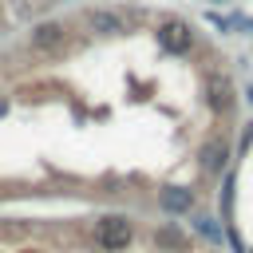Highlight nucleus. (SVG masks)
I'll list each match as a JSON object with an SVG mask.
<instances>
[{
  "label": "nucleus",
  "instance_id": "1",
  "mask_svg": "<svg viewBox=\"0 0 253 253\" xmlns=\"http://www.w3.org/2000/svg\"><path fill=\"white\" fill-rule=\"evenodd\" d=\"M95 237H99V245L103 249H111V253H119V249H126L130 245V237H134V229H130V221L126 217H103L99 225H95Z\"/></svg>",
  "mask_w": 253,
  "mask_h": 253
},
{
  "label": "nucleus",
  "instance_id": "2",
  "mask_svg": "<svg viewBox=\"0 0 253 253\" xmlns=\"http://www.w3.org/2000/svg\"><path fill=\"white\" fill-rule=\"evenodd\" d=\"M190 28L182 24V20H166L162 28H158V43L166 47V51H174V55H182V51H190Z\"/></svg>",
  "mask_w": 253,
  "mask_h": 253
},
{
  "label": "nucleus",
  "instance_id": "3",
  "mask_svg": "<svg viewBox=\"0 0 253 253\" xmlns=\"http://www.w3.org/2000/svg\"><path fill=\"white\" fill-rule=\"evenodd\" d=\"M158 206H162L166 213H186V210L194 206V194H190L186 186H166V190H158Z\"/></svg>",
  "mask_w": 253,
  "mask_h": 253
},
{
  "label": "nucleus",
  "instance_id": "4",
  "mask_svg": "<svg viewBox=\"0 0 253 253\" xmlns=\"http://www.w3.org/2000/svg\"><path fill=\"white\" fill-rule=\"evenodd\" d=\"M225 158H229V142H225V138H210V142L202 146V166H206L210 174L225 170Z\"/></svg>",
  "mask_w": 253,
  "mask_h": 253
},
{
  "label": "nucleus",
  "instance_id": "5",
  "mask_svg": "<svg viewBox=\"0 0 253 253\" xmlns=\"http://www.w3.org/2000/svg\"><path fill=\"white\" fill-rule=\"evenodd\" d=\"M87 28L99 32V36H115V32H123V20L107 8H95V12H87Z\"/></svg>",
  "mask_w": 253,
  "mask_h": 253
},
{
  "label": "nucleus",
  "instance_id": "6",
  "mask_svg": "<svg viewBox=\"0 0 253 253\" xmlns=\"http://www.w3.org/2000/svg\"><path fill=\"white\" fill-rule=\"evenodd\" d=\"M59 40H63V28H59V24H40V28L32 32V43H36V47H55Z\"/></svg>",
  "mask_w": 253,
  "mask_h": 253
},
{
  "label": "nucleus",
  "instance_id": "7",
  "mask_svg": "<svg viewBox=\"0 0 253 253\" xmlns=\"http://www.w3.org/2000/svg\"><path fill=\"white\" fill-rule=\"evenodd\" d=\"M210 107H213V111H225V83H221V79L210 83Z\"/></svg>",
  "mask_w": 253,
  "mask_h": 253
},
{
  "label": "nucleus",
  "instance_id": "8",
  "mask_svg": "<svg viewBox=\"0 0 253 253\" xmlns=\"http://www.w3.org/2000/svg\"><path fill=\"white\" fill-rule=\"evenodd\" d=\"M158 245H166V249H170V245H178V249H182V245H186V237H182L178 229H162V233H158Z\"/></svg>",
  "mask_w": 253,
  "mask_h": 253
},
{
  "label": "nucleus",
  "instance_id": "9",
  "mask_svg": "<svg viewBox=\"0 0 253 253\" xmlns=\"http://www.w3.org/2000/svg\"><path fill=\"white\" fill-rule=\"evenodd\" d=\"M194 225H198V233H206V237H217V225H213L210 217H198Z\"/></svg>",
  "mask_w": 253,
  "mask_h": 253
},
{
  "label": "nucleus",
  "instance_id": "10",
  "mask_svg": "<svg viewBox=\"0 0 253 253\" xmlns=\"http://www.w3.org/2000/svg\"><path fill=\"white\" fill-rule=\"evenodd\" d=\"M249 103H253V87H249Z\"/></svg>",
  "mask_w": 253,
  "mask_h": 253
},
{
  "label": "nucleus",
  "instance_id": "11",
  "mask_svg": "<svg viewBox=\"0 0 253 253\" xmlns=\"http://www.w3.org/2000/svg\"><path fill=\"white\" fill-rule=\"evenodd\" d=\"M249 28H253V20H249Z\"/></svg>",
  "mask_w": 253,
  "mask_h": 253
},
{
  "label": "nucleus",
  "instance_id": "12",
  "mask_svg": "<svg viewBox=\"0 0 253 253\" xmlns=\"http://www.w3.org/2000/svg\"><path fill=\"white\" fill-rule=\"evenodd\" d=\"M217 4H221V0H217Z\"/></svg>",
  "mask_w": 253,
  "mask_h": 253
}]
</instances>
